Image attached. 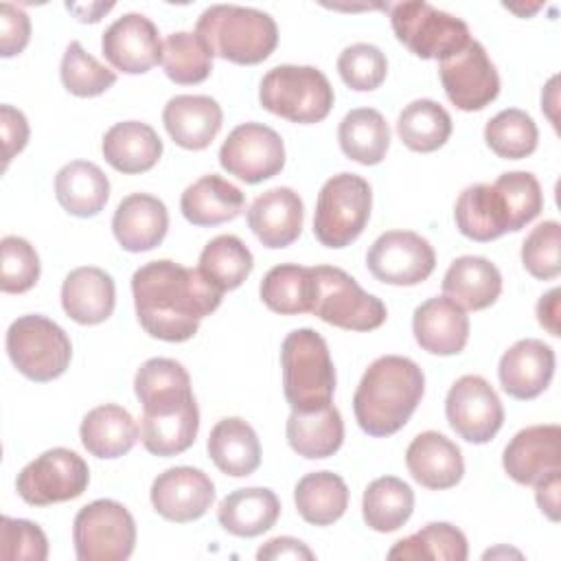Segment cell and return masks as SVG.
<instances>
[{
    "label": "cell",
    "mask_w": 561,
    "mask_h": 561,
    "mask_svg": "<svg viewBox=\"0 0 561 561\" xmlns=\"http://www.w3.org/2000/svg\"><path fill=\"white\" fill-rule=\"evenodd\" d=\"M131 294L140 327L162 342L191 340L202 318L210 316L224 296L199 267H184L169 259L138 267L131 276Z\"/></svg>",
    "instance_id": "obj_1"
},
{
    "label": "cell",
    "mask_w": 561,
    "mask_h": 561,
    "mask_svg": "<svg viewBox=\"0 0 561 561\" xmlns=\"http://www.w3.org/2000/svg\"><path fill=\"white\" fill-rule=\"evenodd\" d=\"M423 392L425 375L416 362L401 355L377 357L353 394L355 421L368 436H392L410 421Z\"/></svg>",
    "instance_id": "obj_2"
},
{
    "label": "cell",
    "mask_w": 561,
    "mask_h": 561,
    "mask_svg": "<svg viewBox=\"0 0 561 561\" xmlns=\"http://www.w3.org/2000/svg\"><path fill=\"white\" fill-rule=\"evenodd\" d=\"M195 33L206 42L213 55L254 66L265 61L278 44V26L265 11L239 4H213L204 9Z\"/></svg>",
    "instance_id": "obj_3"
},
{
    "label": "cell",
    "mask_w": 561,
    "mask_h": 561,
    "mask_svg": "<svg viewBox=\"0 0 561 561\" xmlns=\"http://www.w3.org/2000/svg\"><path fill=\"white\" fill-rule=\"evenodd\" d=\"M283 390L294 412H313L331 403L335 366L327 340L305 327L287 333L280 346Z\"/></svg>",
    "instance_id": "obj_4"
},
{
    "label": "cell",
    "mask_w": 561,
    "mask_h": 561,
    "mask_svg": "<svg viewBox=\"0 0 561 561\" xmlns=\"http://www.w3.org/2000/svg\"><path fill=\"white\" fill-rule=\"evenodd\" d=\"M333 99L327 75L313 66H276L265 72L259 88L263 110L300 125L324 121Z\"/></svg>",
    "instance_id": "obj_5"
},
{
    "label": "cell",
    "mask_w": 561,
    "mask_h": 561,
    "mask_svg": "<svg viewBox=\"0 0 561 561\" xmlns=\"http://www.w3.org/2000/svg\"><path fill=\"white\" fill-rule=\"evenodd\" d=\"M370 184L357 173H337L329 178L316 202L313 234L324 248H346L366 228L370 219Z\"/></svg>",
    "instance_id": "obj_6"
},
{
    "label": "cell",
    "mask_w": 561,
    "mask_h": 561,
    "mask_svg": "<svg viewBox=\"0 0 561 561\" xmlns=\"http://www.w3.org/2000/svg\"><path fill=\"white\" fill-rule=\"evenodd\" d=\"M311 313L346 331H373L386 322V305L335 265H316Z\"/></svg>",
    "instance_id": "obj_7"
},
{
    "label": "cell",
    "mask_w": 561,
    "mask_h": 561,
    "mask_svg": "<svg viewBox=\"0 0 561 561\" xmlns=\"http://www.w3.org/2000/svg\"><path fill=\"white\" fill-rule=\"evenodd\" d=\"M7 353L26 379L46 383L66 373L72 344L57 322L39 313H28L13 320L7 329Z\"/></svg>",
    "instance_id": "obj_8"
},
{
    "label": "cell",
    "mask_w": 561,
    "mask_h": 561,
    "mask_svg": "<svg viewBox=\"0 0 561 561\" xmlns=\"http://www.w3.org/2000/svg\"><path fill=\"white\" fill-rule=\"evenodd\" d=\"M390 24L397 39L421 59H445L460 50L469 39V26L423 0L399 2L388 7Z\"/></svg>",
    "instance_id": "obj_9"
},
{
    "label": "cell",
    "mask_w": 561,
    "mask_h": 561,
    "mask_svg": "<svg viewBox=\"0 0 561 561\" xmlns=\"http://www.w3.org/2000/svg\"><path fill=\"white\" fill-rule=\"evenodd\" d=\"M72 543L79 561H125L136 546V522L121 502L94 500L75 515Z\"/></svg>",
    "instance_id": "obj_10"
},
{
    "label": "cell",
    "mask_w": 561,
    "mask_h": 561,
    "mask_svg": "<svg viewBox=\"0 0 561 561\" xmlns=\"http://www.w3.org/2000/svg\"><path fill=\"white\" fill-rule=\"evenodd\" d=\"M88 462L72 449L53 447L18 473L15 489L26 504L48 506L79 497L88 489Z\"/></svg>",
    "instance_id": "obj_11"
},
{
    "label": "cell",
    "mask_w": 561,
    "mask_h": 561,
    "mask_svg": "<svg viewBox=\"0 0 561 561\" xmlns=\"http://www.w3.org/2000/svg\"><path fill=\"white\" fill-rule=\"evenodd\" d=\"M219 164L245 184L270 180L285 167L283 138L263 123H241L224 140Z\"/></svg>",
    "instance_id": "obj_12"
},
{
    "label": "cell",
    "mask_w": 561,
    "mask_h": 561,
    "mask_svg": "<svg viewBox=\"0 0 561 561\" xmlns=\"http://www.w3.org/2000/svg\"><path fill=\"white\" fill-rule=\"evenodd\" d=\"M438 77L447 99L462 112L484 110L500 94V77L478 39L440 59Z\"/></svg>",
    "instance_id": "obj_13"
},
{
    "label": "cell",
    "mask_w": 561,
    "mask_h": 561,
    "mask_svg": "<svg viewBox=\"0 0 561 561\" xmlns=\"http://www.w3.org/2000/svg\"><path fill=\"white\" fill-rule=\"evenodd\" d=\"M366 265L379 283L412 287L434 272L436 252L425 237L412 230H388L373 241Z\"/></svg>",
    "instance_id": "obj_14"
},
{
    "label": "cell",
    "mask_w": 561,
    "mask_h": 561,
    "mask_svg": "<svg viewBox=\"0 0 561 561\" xmlns=\"http://www.w3.org/2000/svg\"><path fill=\"white\" fill-rule=\"evenodd\" d=\"M449 427L473 445L489 443L504 423V408L493 386L480 375H462L445 399Z\"/></svg>",
    "instance_id": "obj_15"
},
{
    "label": "cell",
    "mask_w": 561,
    "mask_h": 561,
    "mask_svg": "<svg viewBox=\"0 0 561 561\" xmlns=\"http://www.w3.org/2000/svg\"><path fill=\"white\" fill-rule=\"evenodd\" d=\"M153 511L175 524L195 522L215 502L213 480L195 467H171L162 471L149 491Z\"/></svg>",
    "instance_id": "obj_16"
},
{
    "label": "cell",
    "mask_w": 561,
    "mask_h": 561,
    "mask_svg": "<svg viewBox=\"0 0 561 561\" xmlns=\"http://www.w3.org/2000/svg\"><path fill=\"white\" fill-rule=\"evenodd\" d=\"M101 50L116 70L142 75L162 59V39L147 15L125 13L105 28Z\"/></svg>",
    "instance_id": "obj_17"
},
{
    "label": "cell",
    "mask_w": 561,
    "mask_h": 561,
    "mask_svg": "<svg viewBox=\"0 0 561 561\" xmlns=\"http://www.w3.org/2000/svg\"><path fill=\"white\" fill-rule=\"evenodd\" d=\"M561 427L530 425L519 430L502 454V467L517 484H537L539 480L561 473Z\"/></svg>",
    "instance_id": "obj_18"
},
{
    "label": "cell",
    "mask_w": 561,
    "mask_h": 561,
    "mask_svg": "<svg viewBox=\"0 0 561 561\" xmlns=\"http://www.w3.org/2000/svg\"><path fill=\"white\" fill-rule=\"evenodd\" d=\"M134 392L145 416H171L197 405L186 368L169 357L147 359L134 377Z\"/></svg>",
    "instance_id": "obj_19"
},
{
    "label": "cell",
    "mask_w": 561,
    "mask_h": 561,
    "mask_svg": "<svg viewBox=\"0 0 561 561\" xmlns=\"http://www.w3.org/2000/svg\"><path fill=\"white\" fill-rule=\"evenodd\" d=\"M554 351L543 340H517L502 357L497 377L502 390L519 401L539 397L552 381Z\"/></svg>",
    "instance_id": "obj_20"
},
{
    "label": "cell",
    "mask_w": 561,
    "mask_h": 561,
    "mask_svg": "<svg viewBox=\"0 0 561 561\" xmlns=\"http://www.w3.org/2000/svg\"><path fill=\"white\" fill-rule=\"evenodd\" d=\"M248 226L270 250L291 245L302 232V199L289 186H276L261 193L248 208Z\"/></svg>",
    "instance_id": "obj_21"
},
{
    "label": "cell",
    "mask_w": 561,
    "mask_h": 561,
    "mask_svg": "<svg viewBox=\"0 0 561 561\" xmlns=\"http://www.w3.org/2000/svg\"><path fill=\"white\" fill-rule=\"evenodd\" d=\"M412 333L432 355H458L469 340V316L447 296H434L414 309Z\"/></svg>",
    "instance_id": "obj_22"
},
{
    "label": "cell",
    "mask_w": 561,
    "mask_h": 561,
    "mask_svg": "<svg viewBox=\"0 0 561 561\" xmlns=\"http://www.w3.org/2000/svg\"><path fill=\"white\" fill-rule=\"evenodd\" d=\"M162 123L171 140L188 151L206 149L221 129V105L206 94H178L169 99Z\"/></svg>",
    "instance_id": "obj_23"
},
{
    "label": "cell",
    "mask_w": 561,
    "mask_h": 561,
    "mask_svg": "<svg viewBox=\"0 0 561 561\" xmlns=\"http://www.w3.org/2000/svg\"><path fill=\"white\" fill-rule=\"evenodd\" d=\"M169 230V210L149 193H131L121 199L112 217V232L127 252H147L162 243Z\"/></svg>",
    "instance_id": "obj_24"
},
{
    "label": "cell",
    "mask_w": 561,
    "mask_h": 561,
    "mask_svg": "<svg viewBox=\"0 0 561 561\" xmlns=\"http://www.w3.org/2000/svg\"><path fill=\"white\" fill-rule=\"evenodd\" d=\"M405 465L410 476L432 491L456 486L465 473L460 447L434 430L414 436L405 449Z\"/></svg>",
    "instance_id": "obj_25"
},
{
    "label": "cell",
    "mask_w": 561,
    "mask_h": 561,
    "mask_svg": "<svg viewBox=\"0 0 561 561\" xmlns=\"http://www.w3.org/2000/svg\"><path fill=\"white\" fill-rule=\"evenodd\" d=\"M116 305V287L112 276L92 265L72 270L61 285V307L68 318L79 324L105 322Z\"/></svg>",
    "instance_id": "obj_26"
},
{
    "label": "cell",
    "mask_w": 561,
    "mask_h": 561,
    "mask_svg": "<svg viewBox=\"0 0 561 561\" xmlns=\"http://www.w3.org/2000/svg\"><path fill=\"white\" fill-rule=\"evenodd\" d=\"M502 294V274L484 256L465 254L451 261L443 276V296L469 311L491 307Z\"/></svg>",
    "instance_id": "obj_27"
},
{
    "label": "cell",
    "mask_w": 561,
    "mask_h": 561,
    "mask_svg": "<svg viewBox=\"0 0 561 561\" xmlns=\"http://www.w3.org/2000/svg\"><path fill=\"white\" fill-rule=\"evenodd\" d=\"M105 162L127 175L153 169L162 156V140L156 129L140 121L112 125L101 142Z\"/></svg>",
    "instance_id": "obj_28"
},
{
    "label": "cell",
    "mask_w": 561,
    "mask_h": 561,
    "mask_svg": "<svg viewBox=\"0 0 561 561\" xmlns=\"http://www.w3.org/2000/svg\"><path fill=\"white\" fill-rule=\"evenodd\" d=\"M245 197L241 188L224 180L221 175L208 173L188 184L180 197V210L193 226L210 228L232 221L241 215Z\"/></svg>",
    "instance_id": "obj_29"
},
{
    "label": "cell",
    "mask_w": 561,
    "mask_h": 561,
    "mask_svg": "<svg viewBox=\"0 0 561 561\" xmlns=\"http://www.w3.org/2000/svg\"><path fill=\"white\" fill-rule=\"evenodd\" d=\"M454 219L460 234L480 243L500 239L502 234L511 232L504 197L493 184L467 186L456 199Z\"/></svg>",
    "instance_id": "obj_30"
},
{
    "label": "cell",
    "mask_w": 561,
    "mask_h": 561,
    "mask_svg": "<svg viewBox=\"0 0 561 561\" xmlns=\"http://www.w3.org/2000/svg\"><path fill=\"white\" fill-rule=\"evenodd\" d=\"M206 449L215 467L232 478H245L261 465L259 436L254 427L239 416L217 421L208 434Z\"/></svg>",
    "instance_id": "obj_31"
},
{
    "label": "cell",
    "mask_w": 561,
    "mask_h": 561,
    "mask_svg": "<svg viewBox=\"0 0 561 561\" xmlns=\"http://www.w3.org/2000/svg\"><path fill=\"white\" fill-rule=\"evenodd\" d=\"M79 436L88 454L112 460L125 456L136 445L138 423L123 405L103 403L83 416Z\"/></svg>",
    "instance_id": "obj_32"
},
{
    "label": "cell",
    "mask_w": 561,
    "mask_h": 561,
    "mask_svg": "<svg viewBox=\"0 0 561 561\" xmlns=\"http://www.w3.org/2000/svg\"><path fill=\"white\" fill-rule=\"evenodd\" d=\"M280 515V502L272 489L250 486L228 493L217 508L219 526L234 537H259Z\"/></svg>",
    "instance_id": "obj_33"
},
{
    "label": "cell",
    "mask_w": 561,
    "mask_h": 561,
    "mask_svg": "<svg viewBox=\"0 0 561 561\" xmlns=\"http://www.w3.org/2000/svg\"><path fill=\"white\" fill-rule=\"evenodd\" d=\"M55 197L75 217L99 215L110 199V180L99 164L72 160L55 175Z\"/></svg>",
    "instance_id": "obj_34"
},
{
    "label": "cell",
    "mask_w": 561,
    "mask_h": 561,
    "mask_svg": "<svg viewBox=\"0 0 561 561\" xmlns=\"http://www.w3.org/2000/svg\"><path fill=\"white\" fill-rule=\"evenodd\" d=\"M289 447L309 460L333 456L344 440V421L340 410L329 403L313 412H294L285 425Z\"/></svg>",
    "instance_id": "obj_35"
},
{
    "label": "cell",
    "mask_w": 561,
    "mask_h": 561,
    "mask_svg": "<svg viewBox=\"0 0 561 561\" xmlns=\"http://www.w3.org/2000/svg\"><path fill=\"white\" fill-rule=\"evenodd\" d=\"M337 140L346 158L373 167L386 158L390 147V127L379 110L357 107L342 118Z\"/></svg>",
    "instance_id": "obj_36"
},
{
    "label": "cell",
    "mask_w": 561,
    "mask_h": 561,
    "mask_svg": "<svg viewBox=\"0 0 561 561\" xmlns=\"http://www.w3.org/2000/svg\"><path fill=\"white\" fill-rule=\"evenodd\" d=\"M294 502L307 524L329 526L346 513L348 486L333 471H313L298 480Z\"/></svg>",
    "instance_id": "obj_37"
},
{
    "label": "cell",
    "mask_w": 561,
    "mask_h": 561,
    "mask_svg": "<svg viewBox=\"0 0 561 561\" xmlns=\"http://www.w3.org/2000/svg\"><path fill=\"white\" fill-rule=\"evenodd\" d=\"M414 511V491L397 476H381L373 480L362 500V513L368 528L377 533L399 530Z\"/></svg>",
    "instance_id": "obj_38"
},
{
    "label": "cell",
    "mask_w": 561,
    "mask_h": 561,
    "mask_svg": "<svg viewBox=\"0 0 561 561\" xmlns=\"http://www.w3.org/2000/svg\"><path fill=\"white\" fill-rule=\"evenodd\" d=\"M261 300L280 316L311 313L313 270L296 263L274 265L261 280Z\"/></svg>",
    "instance_id": "obj_39"
},
{
    "label": "cell",
    "mask_w": 561,
    "mask_h": 561,
    "mask_svg": "<svg viewBox=\"0 0 561 561\" xmlns=\"http://www.w3.org/2000/svg\"><path fill=\"white\" fill-rule=\"evenodd\" d=\"M397 134L401 142L419 153L440 149L451 136V116L432 99H416L408 103L397 118Z\"/></svg>",
    "instance_id": "obj_40"
},
{
    "label": "cell",
    "mask_w": 561,
    "mask_h": 561,
    "mask_svg": "<svg viewBox=\"0 0 561 561\" xmlns=\"http://www.w3.org/2000/svg\"><path fill=\"white\" fill-rule=\"evenodd\" d=\"M213 50L197 33L175 31L162 42V68L164 75L180 85H195L210 77Z\"/></svg>",
    "instance_id": "obj_41"
},
{
    "label": "cell",
    "mask_w": 561,
    "mask_h": 561,
    "mask_svg": "<svg viewBox=\"0 0 561 561\" xmlns=\"http://www.w3.org/2000/svg\"><path fill=\"white\" fill-rule=\"evenodd\" d=\"M254 256L234 234L210 239L199 254V272L221 291L237 289L252 272Z\"/></svg>",
    "instance_id": "obj_42"
},
{
    "label": "cell",
    "mask_w": 561,
    "mask_h": 561,
    "mask_svg": "<svg viewBox=\"0 0 561 561\" xmlns=\"http://www.w3.org/2000/svg\"><path fill=\"white\" fill-rule=\"evenodd\" d=\"M469 554L462 530L447 522H432L414 535L399 539L388 559H432V561H465Z\"/></svg>",
    "instance_id": "obj_43"
},
{
    "label": "cell",
    "mask_w": 561,
    "mask_h": 561,
    "mask_svg": "<svg viewBox=\"0 0 561 561\" xmlns=\"http://www.w3.org/2000/svg\"><path fill=\"white\" fill-rule=\"evenodd\" d=\"M199 430V410L197 405L171 414V416H145L140 419V440L145 449L153 456H178L186 451Z\"/></svg>",
    "instance_id": "obj_44"
},
{
    "label": "cell",
    "mask_w": 561,
    "mask_h": 561,
    "mask_svg": "<svg viewBox=\"0 0 561 561\" xmlns=\"http://www.w3.org/2000/svg\"><path fill=\"white\" fill-rule=\"evenodd\" d=\"M484 140L495 156L504 160H522L537 149L539 131L530 114L519 107H508L486 123Z\"/></svg>",
    "instance_id": "obj_45"
},
{
    "label": "cell",
    "mask_w": 561,
    "mask_h": 561,
    "mask_svg": "<svg viewBox=\"0 0 561 561\" xmlns=\"http://www.w3.org/2000/svg\"><path fill=\"white\" fill-rule=\"evenodd\" d=\"M59 77L64 88L75 96H99L116 83V72L83 50L79 42H70L61 57Z\"/></svg>",
    "instance_id": "obj_46"
},
{
    "label": "cell",
    "mask_w": 561,
    "mask_h": 561,
    "mask_svg": "<svg viewBox=\"0 0 561 561\" xmlns=\"http://www.w3.org/2000/svg\"><path fill=\"white\" fill-rule=\"evenodd\" d=\"M493 186L502 193L511 232L522 230L543 210V193L539 180L528 171H508L502 173Z\"/></svg>",
    "instance_id": "obj_47"
},
{
    "label": "cell",
    "mask_w": 561,
    "mask_h": 561,
    "mask_svg": "<svg viewBox=\"0 0 561 561\" xmlns=\"http://www.w3.org/2000/svg\"><path fill=\"white\" fill-rule=\"evenodd\" d=\"M337 72L351 90L370 92L383 83L388 75V61L381 48L375 44L357 42L340 53Z\"/></svg>",
    "instance_id": "obj_48"
},
{
    "label": "cell",
    "mask_w": 561,
    "mask_h": 561,
    "mask_svg": "<svg viewBox=\"0 0 561 561\" xmlns=\"http://www.w3.org/2000/svg\"><path fill=\"white\" fill-rule=\"evenodd\" d=\"M561 226L554 219L541 221L522 243V263L539 280H552L561 274Z\"/></svg>",
    "instance_id": "obj_49"
},
{
    "label": "cell",
    "mask_w": 561,
    "mask_h": 561,
    "mask_svg": "<svg viewBox=\"0 0 561 561\" xmlns=\"http://www.w3.org/2000/svg\"><path fill=\"white\" fill-rule=\"evenodd\" d=\"M0 289L4 294H24L39 278V256L35 248L15 234H7L0 241Z\"/></svg>",
    "instance_id": "obj_50"
},
{
    "label": "cell",
    "mask_w": 561,
    "mask_h": 561,
    "mask_svg": "<svg viewBox=\"0 0 561 561\" xmlns=\"http://www.w3.org/2000/svg\"><path fill=\"white\" fill-rule=\"evenodd\" d=\"M0 557L4 561H46L48 539L35 522L2 515Z\"/></svg>",
    "instance_id": "obj_51"
},
{
    "label": "cell",
    "mask_w": 561,
    "mask_h": 561,
    "mask_svg": "<svg viewBox=\"0 0 561 561\" xmlns=\"http://www.w3.org/2000/svg\"><path fill=\"white\" fill-rule=\"evenodd\" d=\"M31 39V20L28 15L9 4H0V55L2 57H13L20 55Z\"/></svg>",
    "instance_id": "obj_52"
},
{
    "label": "cell",
    "mask_w": 561,
    "mask_h": 561,
    "mask_svg": "<svg viewBox=\"0 0 561 561\" xmlns=\"http://www.w3.org/2000/svg\"><path fill=\"white\" fill-rule=\"evenodd\" d=\"M0 127H2V145H4V169L11 158L20 153L28 142V121L13 105L0 107Z\"/></svg>",
    "instance_id": "obj_53"
},
{
    "label": "cell",
    "mask_w": 561,
    "mask_h": 561,
    "mask_svg": "<svg viewBox=\"0 0 561 561\" xmlns=\"http://www.w3.org/2000/svg\"><path fill=\"white\" fill-rule=\"evenodd\" d=\"M256 559H261V561L263 559H307V561H311L313 552L300 539L274 537L265 546L259 548Z\"/></svg>",
    "instance_id": "obj_54"
},
{
    "label": "cell",
    "mask_w": 561,
    "mask_h": 561,
    "mask_svg": "<svg viewBox=\"0 0 561 561\" xmlns=\"http://www.w3.org/2000/svg\"><path fill=\"white\" fill-rule=\"evenodd\" d=\"M559 484L561 473H552L535 484V500L541 513H546L552 522L559 519Z\"/></svg>",
    "instance_id": "obj_55"
},
{
    "label": "cell",
    "mask_w": 561,
    "mask_h": 561,
    "mask_svg": "<svg viewBox=\"0 0 561 561\" xmlns=\"http://www.w3.org/2000/svg\"><path fill=\"white\" fill-rule=\"evenodd\" d=\"M559 296H561V289L554 287L546 296H541L537 302V320L554 337L561 335L559 333Z\"/></svg>",
    "instance_id": "obj_56"
}]
</instances>
